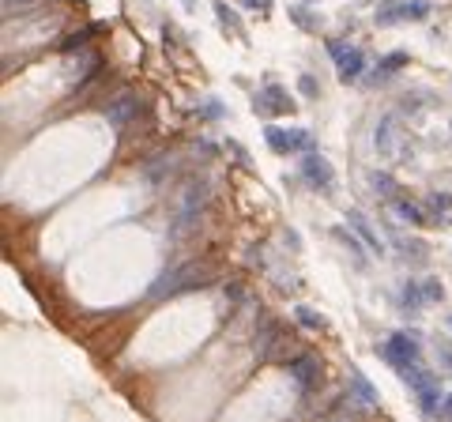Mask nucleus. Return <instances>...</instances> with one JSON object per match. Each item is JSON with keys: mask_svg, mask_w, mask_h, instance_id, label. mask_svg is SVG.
I'll list each match as a JSON object with an SVG mask.
<instances>
[{"mask_svg": "<svg viewBox=\"0 0 452 422\" xmlns=\"http://www.w3.org/2000/svg\"><path fill=\"white\" fill-rule=\"evenodd\" d=\"M211 200V185L204 177H192L181 185L178 192V204H174V219H170V234L174 237H189L204 219V207Z\"/></svg>", "mask_w": 452, "mask_h": 422, "instance_id": "obj_1", "label": "nucleus"}, {"mask_svg": "<svg viewBox=\"0 0 452 422\" xmlns=\"http://www.w3.org/2000/svg\"><path fill=\"white\" fill-rule=\"evenodd\" d=\"M215 279V264L207 260H189V264H178V268L163 272L151 287V298L163 302V298H174V294H185V290H196V287H207Z\"/></svg>", "mask_w": 452, "mask_h": 422, "instance_id": "obj_2", "label": "nucleus"}, {"mask_svg": "<svg viewBox=\"0 0 452 422\" xmlns=\"http://www.w3.org/2000/svg\"><path fill=\"white\" fill-rule=\"evenodd\" d=\"M252 347H257V354H260L264 362H287V366H290L287 354H290V347H294V343H290V336L283 332V324L268 316V321L257 328V339H252Z\"/></svg>", "mask_w": 452, "mask_h": 422, "instance_id": "obj_3", "label": "nucleus"}, {"mask_svg": "<svg viewBox=\"0 0 452 422\" xmlns=\"http://www.w3.org/2000/svg\"><path fill=\"white\" fill-rule=\"evenodd\" d=\"M374 143H377V155L389 158V163H400V158H407V136H404L400 117H396V113H384L381 121H377Z\"/></svg>", "mask_w": 452, "mask_h": 422, "instance_id": "obj_4", "label": "nucleus"}, {"mask_svg": "<svg viewBox=\"0 0 452 422\" xmlns=\"http://www.w3.org/2000/svg\"><path fill=\"white\" fill-rule=\"evenodd\" d=\"M381 359L389 362L392 369H400V374L415 369L418 366V336L415 332H392L389 339L381 343Z\"/></svg>", "mask_w": 452, "mask_h": 422, "instance_id": "obj_5", "label": "nucleus"}, {"mask_svg": "<svg viewBox=\"0 0 452 422\" xmlns=\"http://www.w3.org/2000/svg\"><path fill=\"white\" fill-rule=\"evenodd\" d=\"M404 381L411 385V392L418 396V403H422V411L426 415H437L441 411V385H437V377L430 374V369H422V366H415V369H407L404 374Z\"/></svg>", "mask_w": 452, "mask_h": 422, "instance_id": "obj_6", "label": "nucleus"}, {"mask_svg": "<svg viewBox=\"0 0 452 422\" xmlns=\"http://www.w3.org/2000/svg\"><path fill=\"white\" fill-rule=\"evenodd\" d=\"M268 148L275 155H309L313 151V136L305 128H268Z\"/></svg>", "mask_w": 452, "mask_h": 422, "instance_id": "obj_7", "label": "nucleus"}, {"mask_svg": "<svg viewBox=\"0 0 452 422\" xmlns=\"http://www.w3.org/2000/svg\"><path fill=\"white\" fill-rule=\"evenodd\" d=\"M430 16V4L422 0H389V4L377 8V23L381 26H392V23H418Z\"/></svg>", "mask_w": 452, "mask_h": 422, "instance_id": "obj_8", "label": "nucleus"}, {"mask_svg": "<svg viewBox=\"0 0 452 422\" xmlns=\"http://www.w3.org/2000/svg\"><path fill=\"white\" fill-rule=\"evenodd\" d=\"M328 53L336 57V72H339L343 83H351V79L362 76L366 57H362V49H358V46H347V42H339V38H332V42H328Z\"/></svg>", "mask_w": 452, "mask_h": 422, "instance_id": "obj_9", "label": "nucleus"}, {"mask_svg": "<svg viewBox=\"0 0 452 422\" xmlns=\"http://www.w3.org/2000/svg\"><path fill=\"white\" fill-rule=\"evenodd\" d=\"M302 177H305V185H309V189L332 192V185H336V170H332V163H328L324 155L309 151V155H302Z\"/></svg>", "mask_w": 452, "mask_h": 422, "instance_id": "obj_10", "label": "nucleus"}, {"mask_svg": "<svg viewBox=\"0 0 452 422\" xmlns=\"http://www.w3.org/2000/svg\"><path fill=\"white\" fill-rule=\"evenodd\" d=\"M140 117V98H136V91H117V95L110 98V106H106V121H110L113 128H125L132 125Z\"/></svg>", "mask_w": 452, "mask_h": 422, "instance_id": "obj_11", "label": "nucleus"}, {"mask_svg": "<svg viewBox=\"0 0 452 422\" xmlns=\"http://www.w3.org/2000/svg\"><path fill=\"white\" fill-rule=\"evenodd\" d=\"M252 110H257L260 117H279V113H294V102H290V95L283 87H264L257 98H252Z\"/></svg>", "mask_w": 452, "mask_h": 422, "instance_id": "obj_12", "label": "nucleus"}, {"mask_svg": "<svg viewBox=\"0 0 452 422\" xmlns=\"http://www.w3.org/2000/svg\"><path fill=\"white\" fill-rule=\"evenodd\" d=\"M290 377L298 381L302 392H313L317 385H321V359L317 354H298V359H290Z\"/></svg>", "mask_w": 452, "mask_h": 422, "instance_id": "obj_13", "label": "nucleus"}, {"mask_svg": "<svg viewBox=\"0 0 452 422\" xmlns=\"http://www.w3.org/2000/svg\"><path fill=\"white\" fill-rule=\"evenodd\" d=\"M347 227L354 230V237H358V242H362V245H369V253H384V242H381V234L374 230V222H369L366 215H362V211H347Z\"/></svg>", "mask_w": 452, "mask_h": 422, "instance_id": "obj_14", "label": "nucleus"}, {"mask_svg": "<svg viewBox=\"0 0 452 422\" xmlns=\"http://www.w3.org/2000/svg\"><path fill=\"white\" fill-rule=\"evenodd\" d=\"M178 170V158L174 155H163V158H155V163H148L143 166V177H148L151 185H158V181H166L170 174Z\"/></svg>", "mask_w": 452, "mask_h": 422, "instance_id": "obj_15", "label": "nucleus"}, {"mask_svg": "<svg viewBox=\"0 0 452 422\" xmlns=\"http://www.w3.org/2000/svg\"><path fill=\"white\" fill-rule=\"evenodd\" d=\"M426 211H430L433 222H448V215H452V192H430L426 196Z\"/></svg>", "mask_w": 452, "mask_h": 422, "instance_id": "obj_16", "label": "nucleus"}, {"mask_svg": "<svg viewBox=\"0 0 452 422\" xmlns=\"http://www.w3.org/2000/svg\"><path fill=\"white\" fill-rule=\"evenodd\" d=\"M351 400H358L362 407H374V403H377V392H374V385H369V381H366L362 374H358V369L351 374Z\"/></svg>", "mask_w": 452, "mask_h": 422, "instance_id": "obj_17", "label": "nucleus"}, {"mask_svg": "<svg viewBox=\"0 0 452 422\" xmlns=\"http://www.w3.org/2000/svg\"><path fill=\"white\" fill-rule=\"evenodd\" d=\"M400 306L407 309V313H418V309H426V294H422V283H404V290H400Z\"/></svg>", "mask_w": 452, "mask_h": 422, "instance_id": "obj_18", "label": "nucleus"}, {"mask_svg": "<svg viewBox=\"0 0 452 422\" xmlns=\"http://www.w3.org/2000/svg\"><path fill=\"white\" fill-rule=\"evenodd\" d=\"M392 211H396V215H400L404 222H426V219H430L422 204H415V200H400V196L392 200Z\"/></svg>", "mask_w": 452, "mask_h": 422, "instance_id": "obj_19", "label": "nucleus"}, {"mask_svg": "<svg viewBox=\"0 0 452 422\" xmlns=\"http://www.w3.org/2000/svg\"><path fill=\"white\" fill-rule=\"evenodd\" d=\"M328 422H362V403L358 400H339L336 407H332Z\"/></svg>", "mask_w": 452, "mask_h": 422, "instance_id": "obj_20", "label": "nucleus"}, {"mask_svg": "<svg viewBox=\"0 0 452 422\" xmlns=\"http://www.w3.org/2000/svg\"><path fill=\"white\" fill-rule=\"evenodd\" d=\"M400 253H404V260L426 264V257H430V249H426V242H422V237H400Z\"/></svg>", "mask_w": 452, "mask_h": 422, "instance_id": "obj_21", "label": "nucleus"}, {"mask_svg": "<svg viewBox=\"0 0 452 422\" xmlns=\"http://www.w3.org/2000/svg\"><path fill=\"white\" fill-rule=\"evenodd\" d=\"M369 185H374V192L377 196H384V200H396V181H392V174H381V170H377V174H369Z\"/></svg>", "mask_w": 452, "mask_h": 422, "instance_id": "obj_22", "label": "nucleus"}, {"mask_svg": "<svg viewBox=\"0 0 452 422\" xmlns=\"http://www.w3.org/2000/svg\"><path fill=\"white\" fill-rule=\"evenodd\" d=\"M294 321H298L302 328H313V332H321V328H324V316L313 313L309 306H294Z\"/></svg>", "mask_w": 452, "mask_h": 422, "instance_id": "obj_23", "label": "nucleus"}, {"mask_svg": "<svg viewBox=\"0 0 452 422\" xmlns=\"http://www.w3.org/2000/svg\"><path fill=\"white\" fill-rule=\"evenodd\" d=\"M98 64H102V57H98V53H95V49H87V53H83V57H79V61H76V76H79V79L95 76V72H98Z\"/></svg>", "mask_w": 452, "mask_h": 422, "instance_id": "obj_24", "label": "nucleus"}, {"mask_svg": "<svg viewBox=\"0 0 452 422\" xmlns=\"http://www.w3.org/2000/svg\"><path fill=\"white\" fill-rule=\"evenodd\" d=\"M422 294H426V306H441V302H445V287H441V279L426 275V279H422Z\"/></svg>", "mask_w": 452, "mask_h": 422, "instance_id": "obj_25", "label": "nucleus"}, {"mask_svg": "<svg viewBox=\"0 0 452 422\" xmlns=\"http://www.w3.org/2000/svg\"><path fill=\"white\" fill-rule=\"evenodd\" d=\"M336 237H339V242L343 245H347L351 249V253H354V260H358V268H366V253H362V242H358V237H354V230H336Z\"/></svg>", "mask_w": 452, "mask_h": 422, "instance_id": "obj_26", "label": "nucleus"}, {"mask_svg": "<svg viewBox=\"0 0 452 422\" xmlns=\"http://www.w3.org/2000/svg\"><path fill=\"white\" fill-rule=\"evenodd\" d=\"M407 64V53H389V57H381V76H392V72H400Z\"/></svg>", "mask_w": 452, "mask_h": 422, "instance_id": "obj_27", "label": "nucleus"}, {"mask_svg": "<svg viewBox=\"0 0 452 422\" xmlns=\"http://www.w3.org/2000/svg\"><path fill=\"white\" fill-rule=\"evenodd\" d=\"M91 34H95V26H83V31H76L72 38H64V42H61V46H64V49H76V46H87V42H91Z\"/></svg>", "mask_w": 452, "mask_h": 422, "instance_id": "obj_28", "label": "nucleus"}, {"mask_svg": "<svg viewBox=\"0 0 452 422\" xmlns=\"http://www.w3.org/2000/svg\"><path fill=\"white\" fill-rule=\"evenodd\" d=\"M298 91H302L305 98H317V95H321V91H317V79H313V76H302V79H298Z\"/></svg>", "mask_w": 452, "mask_h": 422, "instance_id": "obj_29", "label": "nucleus"}, {"mask_svg": "<svg viewBox=\"0 0 452 422\" xmlns=\"http://www.w3.org/2000/svg\"><path fill=\"white\" fill-rule=\"evenodd\" d=\"M226 298H230L234 306H237V302H245V287L242 283H226Z\"/></svg>", "mask_w": 452, "mask_h": 422, "instance_id": "obj_30", "label": "nucleus"}, {"mask_svg": "<svg viewBox=\"0 0 452 422\" xmlns=\"http://www.w3.org/2000/svg\"><path fill=\"white\" fill-rule=\"evenodd\" d=\"M34 0H4V16H16V11H23V8H31Z\"/></svg>", "mask_w": 452, "mask_h": 422, "instance_id": "obj_31", "label": "nucleus"}, {"mask_svg": "<svg viewBox=\"0 0 452 422\" xmlns=\"http://www.w3.org/2000/svg\"><path fill=\"white\" fill-rule=\"evenodd\" d=\"M215 11H219V19H222L226 26H230V31H242V26H237V19H234V11H226V4H219Z\"/></svg>", "mask_w": 452, "mask_h": 422, "instance_id": "obj_32", "label": "nucleus"}, {"mask_svg": "<svg viewBox=\"0 0 452 422\" xmlns=\"http://www.w3.org/2000/svg\"><path fill=\"white\" fill-rule=\"evenodd\" d=\"M437 362H441V369L452 374V347H437Z\"/></svg>", "mask_w": 452, "mask_h": 422, "instance_id": "obj_33", "label": "nucleus"}, {"mask_svg": "<svg viewBox=\"0 0 452 422\" xmlns=\"http://www.w3.org/2000/svg\"><path fill=\"white\" fill-rule=\"evenodd\" d=\"M437 415H441L445 422H452V392H445V400H441V411H437Z\"/></svg>", "mask_w": 452, "mask_h": 422, "instance_id": "obj_34", "label": "nucleus"}, {"mask_svg": "<svg viewBox=\"0 0 452 422\" xmlns=\"http://www.w3.org/2000/svg\"><path fill=\"white\" fill-rule=\"evenodd\" d=\"M237 4H242V8H252V11H264L272 0H237Z\"/></svg>", "mask_w": 452, "mask_h": 422, "instance_id": "obj_35", "label": "nucleus"}, {"mask_svg": "<svg viewBox=\"0 0 452 422\" xmlns=\"http://www.w3.org/2000/svg\"><path fill=\"white\" fill-rule=\"evenodd\" d=\"M448 328H452V316H448Z\"/></svg>", "mask_w": 452, "mask_h": 422, "instance_id": "obj_36", "label": "nucleus"}]
</instances>
